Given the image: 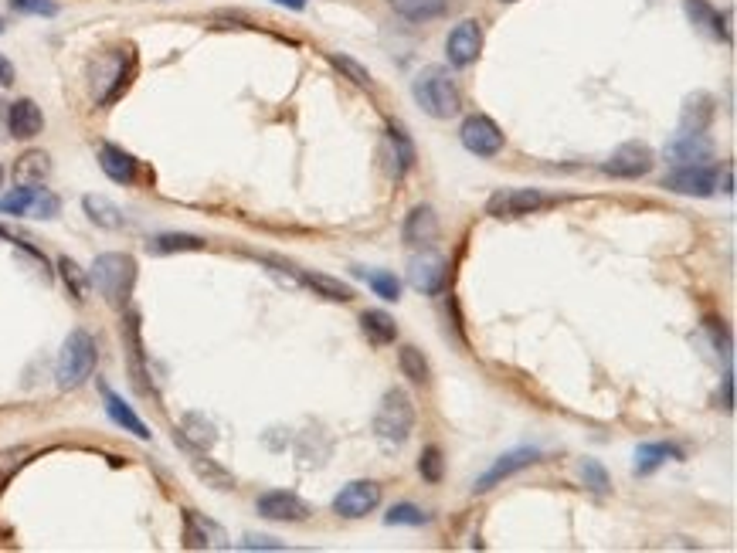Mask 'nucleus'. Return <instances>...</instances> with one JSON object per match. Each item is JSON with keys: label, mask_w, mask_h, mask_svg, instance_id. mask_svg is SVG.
Masks as SVG:
<instances>
[{"label": "nucleus", "mask_w": 737, "mask_h": 553, "mask_svg": "<svg viewBox=\"0 0 737 553\" xmlns=\"http://www.w3.org/2000/svg\"><path fill=\"white\" fill-rule=\"evenodd\" d=\"M411 431H415V401H411L408 391L391 387V391L381 397L377 414H374L377 445H381L384 452H394V448H401L408 442Z\"/></svg>", "instance_id": "1"}, {"label": "nucleus", "mask_w": 737, "mask_h": 553, "mask_svg": "<svg viewBox=\"0 0 737 553\" xmlns=\"http://www.w3.org/2000/svg\"><path fill=\"white\" fill-rule=\"evenodd\" d=\"M411 95H415V102L422 106L425 116H432V119H452L462 109L459 85L452 82L449 72L439 65H428L415 75Z\"/></svg>", "instance_id": "2"}, {"label": "nucleus", "mask_w": 737, "mask_h": 553, "mask_svg": "<svg viewBox=\"0 0 737 553\" xmlns=\"http://www.w3.org/2000/svg\"><path fill=\"white\" fill-rule=\"evenodd\" d=\"M89 282L99 289V296L109 302L113 309H123L133 296L136 285V262L126 252H106L92 262Z\"/></svg>", "instance_id": "3"}, {"label": "nucleus", "mask_w": 737, "mask_h": 553, "mask_svg": "<svg viewBox=\"0 0 737 553\" xmlns=\"http://www.w3.org/2000/svg\"><path fill=\"white\" fill-rule=\"evenodd\" d=\"M136 75V51L133 48H113L92 65V95L96 106H113V102L130 89Z\"/></svg>", "instance_id": "4"}, {"label": "nucleus", "mask_w": 737, "mask_h": 553, "mask_svg": "<svg viewBox=\"0 0 737 553\" xmlns=\"http://www.w3.org/2000/svg\"><path fill=\"white\" fill-rule=\"evenodd\" d=\"M96 360H99V350H96L92 333L72 330L68 333V340L62 343V353H58V370H55L58 387H62V391H75V387H82L85 380L92 377V370H96Z\"/></svg>", "instance_id": "5"}, {"label": "nucleus", "mask_w": 737, "mask_h": 553, "mask_svg": "<svg viewBox=\"0 0 737 553\" xmlns=\"http://www.w3.org/2000/svg\"><path fill=\"white\" fill-rule=\"evenodd\" d=\"M554 204V197L541 194V190H500V194L490 197V204H486V214L496 221H513V218H527V214L541 211V207Z\"/></svg>", "instance_id": "6"}, {"label": "nucleus", "mask_w": 737, "mask_h": 553, "mask_svg": "<svg viewBox=\"0 0 737 553\" xmlns=\"http://www.w3.org/2000/svg\"><path fill=\"white\" fill-rule=\"evenodd\" d=\"M653 163H656L653 150H649L646 143L632 140V143L615 146L612 157L602 163V170L608 177H619V180H639L653 170Z\"/></svg>", "instance_id": "7"}, {"label": "nucleus", "mask_w": 737, "mask_h": 553, "mask_svg": "<svg viewBox=\"0 0 737 553\" xmlns=\"http://www.w3.org/2000/svg\"><path fill=\"white\" fill-rule=\"evenodd\" d=\"M377 506H381V486L371 479L347 482V486L337 492V499H333V513L344 516V520H361V516L374 513Z\"/></svg>", "instance_id": "8"}, {"label": "nucleus", "mask_w": 737, "mask_h": 553, "mask_svg": "<svg viewBox=\"0 0 737 553\" xmlns=\"http://www.w3.org/2000/svg\"><path fill=\"white\" fill-rule=\"evenodd\" d=\"M255 509H259L262 520H272V523H303L306 516L313 513L306 499H299L296 492H286V489L262 492Z\"/></svg>", "instance_id": "9"}, {"label": "nucleus", "mask_w": 737, "mask_h": 553, "mask_svg": "<svg viewBox=\"0 0 737 553\" xmlns=\"http://www.w3.org/2000/svg\"><path fill=\"white\" fill-rule=\"evenodd\" d=\"M462 136V146H466L469 153H476V157H496V153L503 150V129L493 123L490 116H469L466 123L459 129Z\"/></svg>", "instance_id": "10"}, {"label": "nucleus", "mask_w": 737, "mask_h": 553, "mask_svg": "<svg viewBox=\"0 0 737 553\" xmlns=\"http://www.w3.org/2000/svg\"><path fill=\"white\" fill-rule=\"evenodd\" d=\"M483 51V24L479 21H462L449 31V41H445V55H449V65L456 68H469Z\"/></svg>", "instance_id": "11"}, {"label": "nucleus", "mask_w": 737, "mask_h": 553, "mask_svg": "<svg viewBox=\"0 0 737 553\" xmlns=\"http://www.w3.org/2000/svg\"><path fill=\"white\" fill-rule=\"evenodd\" d=\"M401 238H405V245L415 248V252H432L435 241H439V214L428 204L411 207L405 218V228H401Z\"/></svg>", "instance_id": "12"}, {"label": "nucleus", "mask_w": 737, "mask_h": 553, "mask_svg": "<svg viewBox=\"0 0 737 553\" xmlns=\"http://www.w3.org/2000/svg\"><path fill=\"white\" fill-rule=\"evenodd\" d=\"M663 187L687 197H714L717 187H721V177L710 167H673V174L663 180Z\"/></svg>", "instance_id": "13"}, {"label": "nucleus", "mask_w": 737, "mask_h": 553, "mask_svg": "<svg viewBox=\"0 0 737 553\" xmlns=\"http://www.w3.org/2000/svg\"><path fill=\"white\" fill-rule=\"evenodd\" d=\"M666 160L673 167H707L714 160V143L704 133H680L666 146Z\"/></svg>", "instance_id": "14"}, {"label": "nucleus", "mask_w": 737, "mask_h": 553, "mask_svg": "<svg viewBox=\"0 0 737 553\" xmlns=\"http://www.w3.org/2000/svg\"><path fill=\"white\" fill-rule=\"evenodd\" d=\"M537 459H541V452L537 448H513V452L500 455V459L493 462L490 472H483L476 479L473 492H490L493 486H500L503 479H510V475H517L520 469H527V465H534Z\"/></svg>", "instance_id": "15"}, {"label": "nucleus", "mask_w": 737, "mask_h": 553, "mask_svg": "<svg viewBox=\"0 0 737 553\" xmlns=\"http://www.w3.org/2000/svg\"><path fill=\"white\" fill-rule=\"evenodd\" d=\"M717 116V99L710 92H693L687 95L680 109V133H707L710 123Z\"/></svg>", "instance_id": "16"}, {"label": "nucleus", "mask_w": 737, "mask_h": 553, "mask_svg": "<svg viewBox=\"0 0 737 553\" xmlns=\"http://www.w3.org/2000/svg\"><path fill=\"white\" fill-rule=\"evenodd\" d=\"M7 129H11L14 140H34L45 129V112L34 99H17L7 109Z\"/></svg>", "instance_id": "17"}, {"label": "nucleus", "mask_w": 737, "mask_h": 553, "mask_svg": "<svg viewBox=\"0 0 737 553\" xmlns=\"http://www.w3.org/2000/svg\"><path fill=\"white\" fill-rule=\"evenodd\" d=\"M408 282L415 285L418 292H425V296H435V292H442L445 285V262L442 258H435L432 252H422L411 258V269H408Z\"/></svg>", "instance_id": "18"}, {"label": "nucleus", "mask_w": 737, "mask_h": 553, "mask_svg": "<svg viewBox=\"0 0 737 553\" xmlns=\"http://www.w3.org/2000/svg\"><path fill=\"white\" fill-rule=\"evenodd\" d=\"M99 167H102V174L113 180V184H123V187L136 184V177H140V163L113 143L99 146Z\"/></svg>", "instance_id": "19"}, {"label": "nucleus", "mask_w": 737, "mask_h": 553, "mask_svg": "<svg viewBox=\"0 0 737 553\" xmlns=\"http://www.w3.org/2000/svg\"><path fill=\"white\" fill-rule=\"evenodd\" d=\"M48 174H51V157L45 150L21 153V157L14 160V170H11L14 184H21V187H41L48 180Z\"/></svg>", "instance_id": "20"}, {"label": "nucleus", "mask_w": 737, "mask_h": 553, "mask_svg": "<svg viewBox=\"0 0 737 553\" xmlns=\"http://www.w3.org/2000/svg\"><path fill=\"white\" fill-rule=\"evenodd\" d=\"M683 11H687L690 21L697 24L704 34H710V38L731 41V31H727V24H724V14L717 11L714 4H707V0H683Z\"/></svg>", "instance_id": "21"}, {"label": "nucleus", "mask_w": 737, "mask_h": 553, "mask_svg": "<svg viewBox=\"0 0 737 553\" xmlns=\"http://www.w3.org/2000/svg\"><path fill=\"white\" fill-rule=\"evenodd\" d=\"M214 540H225L218 526L201 520V516L187 509V513H184V547L187 550H211V547H218Z\"/></svg>", "instance_id": "22"}, {"label": "nucleus", "mask_w": 737, "mask_h": 553, "mask_svg": "<svg viewBox=\"0 0 737 553\" xmlns=\"http://www.w3.org/2000/svg\"><path fill=\"white\" fill-rule=\"evenodd\" d=\"M82 207H85V214H89V221L99 224V228H106V231H119L126 224L123 211H119V207L109 201V197H102V194H85Z\"/></svg>", "instance_id": "23"}, {"label": "nucleus", "mask_w": 737, "mask_h": 553, "mask_svg": "<svg viewBox=\"0 0 737 553\" xmlns=\"http://www.w3.org/2000/svg\"><path fill=\"white\" fill-rule=\"evenodd\" d=\"M361 330L374 347H388V343L398 340V323H394V316H388L384 309H367L361 316Z\"/></svg>", "instance_id": "24"}, {"label": "nucleus", "mask_w": 737, "mask_h": 553, "mask_svg": "<svg viewBox=\"0 0 737 553\" xmlns=\"http://www.w3.org/2000/svg\"><path fill=\"white\" fill-rule=\"evenodd\" d=\"M388 4L394 14H401L405 21H415V24L435 21V17H442L449 11V0H388Z\"/></svg>", "instance_id": "25"}, {"label": "nucleus", "mask_w": 737, "mask_h": 553, "mask_svg": "<svg viewBox=\"0 0 737 553\" xmlns=\"http://www.w3.org/2000/svg\"><path fill=\"white\" fill-rule=\"evenodd\" d=\"M680 462L683 459V448L676 445H663V442H649V445H639L636 452V475H653L663 462Z\"/></svg>", "instance_id": "26"}, {"label": "nucleus", "mask_w": 737, "mask_h": 553, "mask_svg": "<svg viewBox=\"0 0 737 553\" xmlns=\"http://www.w3.org/2000/svg\"><path fill=\"white\" fill-rule=\"evenodd\" d=\"M106 414H109V418H113L123 431H130V435L143 438V442H147V438H150V428L140 421V414H136V411L130 408V404L123 401V397H116L113 391H106Z\"/></svg>", "instance_id": "27"}, {"label": "nucleus", "mask_w": 737, "mask_h": 553, "mask_svg": "<svg viewBox=\"0 0 737 553\" xmlns=\"http://www.w3.org/2000/svg\"><path fill=\"white\" fill-rule=\"evenodd\" d=\"M299 272V269H296ZM299 282H306L316 296L330 299V302H350L354 299V289H350L347 282L333 279V275H323V272H299Z\"/></svg>", "instance_id": "28"}, {"label": "nucleus", "mask_w": 737, "mask_h": 553, "mask_svg": "<svg viewBox=\"0 0 737 553\" xmlns=\"http://www.w3.org/2000/svg\"><path fill=\"white\" fill-rule=\"evenodd\" d=\"M191 469H194L197 479L204 482V486L221 489V492L235 489V475H231L228 469H221V465L214 462V459H208V455H194V459H191Z\"/></svg>", "instance_id": "29"}, {"label": "nucleus", "mask_w": 737, "mask_h": 553, "mask_svg": "<svg viewBox=\"0 0 737 553\" xmlns=\"http://www.w3.org/2000/svg\"><path fill=\"white\" fill-rule=\"evenodd\" d=\"M204 238L197 235H184V231H170V235H157L150 241L153 255H174V252H201Z\"/></svg>", "instance_id": "30"}, {"label": "nucleus", "mask_w": 737, "mask_h": 553, "mask_svg": "<svg viewBox=\"0 0 737 553\" xmlns=\"http://www.w3.org/2000/svg\"><path fill=\"white\" fill-rule=\"evenodd\" d=\"M388 140H391V157H394V177H405L411 167H415V146H411L408 133L401 126L388 129Z\"/></svg>", "instance_id": "31"}, {"label": "nucleus", "mask_w": 737, "mask_h": 553, "mask_svg": "<svg viewBox=\"0 0 737 553\" xmlns=\"http://www.w3.org/2000/svg\"><path fill=\"white\" fill-rule=\"evenodd\" d=\"M398 367H401V377H408L411 384H418V387H425L428 377H432L425 353L418 350V347H401L398 350Z\"/></svg>", "instance_id": "32"}, {"label": "nucleus", "mask_w": 737, "mask_h": 553, "mask_svg": "<svg viewBox=\"0 0 737 553\" xmlns=\"http://www.w3.org/2000/svg\"><path fill=\"white\" fill-rule=\"evenodd\" d=\"M58 272H62V282L68 285V292L75 296V302H85V296H89V285H92L89 275H85L72 258H58Z\"/></svg>", "instance_id": "33"}, {"label": "nucleus", "mask_w": 737, "mask_h": 553, "mask_svg": "<svg viewBox=\"0 0 737 553\" xmlns=\"http://www.w3.org/2000/svg\"><path fill=\"white\" fill-rule=\"evenodd\" d=\"M578 472H581V482H585V486H588L591 492H598V496H605V492L612 489V479H608V472H605V465H602V462H595V459H581V462H578Z\"/></svg>", "instance_id": "34"}, {"label": "nucleus", "mask_w": 737, "mask_h": 553, "mask_svg": "<svg viewBox=\"0 0 737 553\" xmlns=\"http://www.w3.org/2000/svg\"><path fill=\"white\" fill-rule=\"evenodd\" d=\"M418 472H422L425 482H432V486H439L445 479V459H442V448L439 445H428L422 452V459H418Z\"/></svg>", "instance_id": "35"}, {"label": "nucleus", "mask_w": 737, "mask_h": 553, "mask_svg": "<svg viewBox=\"0 0 737 553\" xmlns=\"http://www.w3.org/2000/svg\"><path fill=\"white\" fill-rule=\"evenodd\" d=\"M34 194H38V187H17L14 194L0 197V214H17V218H28V211L34 204Z\"/></svg>", "instance_id": "36"}, {"label": "nucleus", "mask_w": 737, "mask_h": 553, "mask_svg": "<svg viewBox=\"0 0 737 553\" xmlns=\"http://www.w3.org/2000/svg\"><path fill=\"white\" fill-rule=\"evenodd\" d=\"M367 285L374 289V296L388 299V302H398L401 299V282L394 279L391 272H364Z\"/></svg>", "instance_id": "37"}, {"label": "nucleus", "mask_w": 737, "mask_h": 553, "mask_svg": "<svg viewBox=\"0 0 737 553\" xmlns=\"http://www.w3.org/2000/svg\"><path fill=\"white\" fill-rule=\"evenodd\" d=\"M384 523L388 526H425L428 513L418 506H411V503H398V506H391L388 516H384Z\"/></svg>", "instance_id": "38"}, {"label": "nucleus", "mask_w": 737, "mask_h": 553, "mask_svg": "<svg viewBox=\"0 0 737 553\" xmlns=\"http://www.w3.org/2000/svg\"><path fill=\"white\" fill-rule=\"evenodd\" d=\"M184 435L191 438L197 448H211L214 445V428L201 418V414H187V418H184Z\"/></svg>", "instance_id": "39"}, {"label": "nucleus", "mask_w": 737, "mask_h": 553, "mask_svg": "<svg viewBox=\"0 0 737 553\" xmlns=\"http://www.w3.org/2000/svg\"><path fill=\"white\" fill-rule=\"evenodd\" d=\"M330 62L340 68V72L347 75L350 82L354 85H361V89H374V79H371V72H367L364 65H357L354 58H347V55H330Z\"/></svg>", "instance_id": "40"}, {"label": "nucleus", "mask_w": 737, "mask_h": 553, "mask_svg": "<svg viewBox=\"0 0 737 553\" xmlns=\"http://www.w3.org/2000/svg\"><path fill=\"white\" fill-rule=\"evenodd\" d=\"M58 197L51 194V190H45V187H38V194H34V204H31V211H28V218H38V221H48V218H55L58 214Z\"/></svg>", "instance_id": "41"}, {"label": "nucleus", "mask_w": 737, "mask_h": 553, "mask_svg": "<svg viewBox=\"0 0 737 553\" xmlns=\"http://www.w3.org/2000/svg\"><path fill=\"white\" fill-rule=\"evenodd\" d=\"M11 7L21 14H38V17H55L58 14L55 0H11Z\"/></svg>", "instance_id": "42"}, {"label": "nucleus", "mask_w": 737, "mask_h": 553, "mask_svg": "<svg viewBox=\"0 0 737 553\" xmlns=\"http://www.w3.org/2000/svg\"><path fill=\"white\" fill-rule=\"evenodd\" d=\"M242 547L245 550H282V543H276L272 537H245Z\"/></svg>", "instance_id": "43"}, {"label": "nucleus", "mask_w": 737, "mask_h": 553, "mask_svg": "<svg viewBox=\"0 0 737 553\" xmlns=\"http://www.w3.org/2000/svg\"><path fill=\"white\" fill-rule=\"evenodd\" d=\"M14 79H17V72H14V62H11V58L4 55V51H0V85H14Z\"/></svg>", "instance_id": "44"}, {"label": "nucleus", "mask_w": 737, "mask_h": 553, "mask_svg": "<svg viewBox=\"0 0 737 553\" xmlns=\"http://www.w3.org/2000/svg\"><path fill=\"white\" fill-rule=\"evenodd\" d=\"M272 4L289 7V11H303V7H306V0H272Z\"/></svg>", "instance_id": "45"}, {"label": "nucleus", "mask_w": 737, "mask_h": 553, "mask_svg": "<svg viewBox=\"0 0 737 553\" xmlns=\"http://www.w3.org/2000/svg\"><path fill=\"white\" fill-rule=\"evenodd\" d=\"M0 187H4V167H0Z\"/></svg>", "instance_id": "46"}, {"label": "nucleus", "mask_w": 737, "mask_h": 553, "mask_svg": "<svg viewBox=\"0 0 737 553\" xmlns=\"http://www.w3.org/2000/svg\"><path fill=\"white\" fill-rule=\"evenodd\" d=\"M0 238H11V235H7V231H4V228H0Z\"/></svg>", "instance_id": "47"}, {"label": "nucleus", "mask_w": 737, "mask_h": 553, "mask_svg": "<svg viewBox=\"0 0 737 553\" xmlns=\"http://www.w3.org/2000/svg\"><path fill=\"white\" fill-rule=\"evenodd\" d=\"M7 28V24H4V17H0V31H4Z\"/></svg>", "instance_id": "48"}, {"label": "nucleus", "mask_w": 737, "mask_h": 553, "mask_svg": "<svg viewBox=\"0 0 737 553\" xmlns=\"http://www.w3.org/2000/svg\"><path fill=\"white\" fill-rule=\"evenodd\" d=\"M503 4H513V0H503Z\"/></svg>", "instance_id": "49"}]
</instances>
